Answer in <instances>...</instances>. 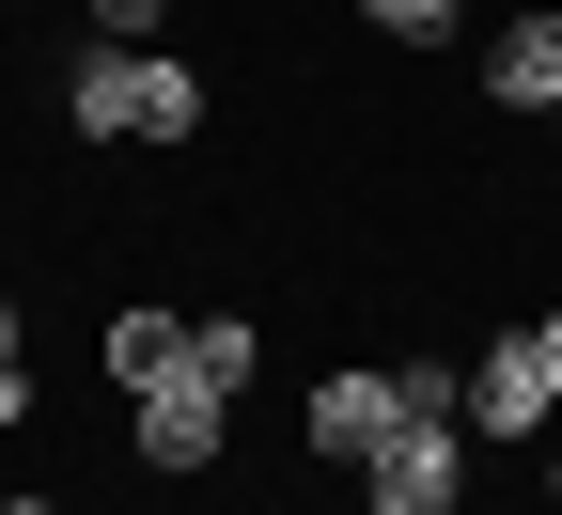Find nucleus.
<instances>
[{
	"instance_id": "11",
	"label": "nucleus",
	"mask_w": 562,
	"mask_h": 515,
	"mask_svg": "<svg viewBox=\"0 0 562 515\" xmlns=\"http://www.w3.org/2000/svg\"><path fill=\"white\" fill-rule=\"evenodd\" d=\"M531 344H547V391H562V313H531Z\"/></svg>"
},
{
	"instance_id": "10",
	"label": "nucleus",
	"mask_w": 562,
	"mask_h": 515,
	"mask_svg": "<svg viewBox=\"0 0 562 515\" xmlns=\"http://www.w3.org/2000/svg\"><path fill=\"white\" fill-rule=\"evenodd\" d=\"M157 16H172V0H94V32H110V47H157Z\"/></svg>"
},
{
	"instance_id": "8",
	"label": "nucleus",
	"mask_w": 562,
	"mask_h": 515,
	"mask_svg": "<svg viewBox=\"0 0 562 515\" xmlns=\"http://www.w3.org/2000/svg\"><path fill=\"white\" fill-rule=\"evenodd\" d=\"M188 376H220V391H250V313H188Z\"/></svg>"
},
{
	"instance_id": "3",
	"label": "nucleus",
	"mask_w": 562,
	"mask_h": 515,
	"mask_svg": "<svg viewBox=\"0 0 562 515\" xmlns=\"http://www.w3.org/2000/svg\"><path fill=\"white\" fill-rule=\"evenodd\" d=\"M547 422H562V391H547V344H531V328H501V344L469 359V437H547Z\"/></svg>"
},
{
	"instance_id": "1",
	"label": "nucleus",
	"mask_w": 562,
	"mask_h": 515,
	"mask_svg": "<svg viewBox=\"0 0 562 515\" xmlns=\"http://www.w3.org/2000/svg\"><path fill=\"white\" fill-rule=\"evenodd\" d=\"M63 110H79L94 141H188V125H203V79H188L172 47H110V32H94L79 79H63Z\"/></svg>"
},
{
	"instance_id": "14",
	"label": "nucleus",
	"mask_w": 562,
	"mask_h": 515,
	"mask_svg": "<svg viewBox=\"0 0 562 515\" xmlns=\"http://www.w3.org/2000/svg\"><path fill=\"white\" fill-rule=\"evenodd\" d=\"M547 16H562V0H547Z\"/></svg>"
},
{
	"instance_id": "2",
	"label": "nucleus",
	"mask_w": 562,
	"mask_h": 515,
	"mask_svg": "<svg viewBox=\"0 0 562 515\" xmlns=\"http://www.w3.org/2000/svg\"><path fill=\"white\" fill-rule=\"evenodd\" d=\"M469 454H484L469 422H391L375 454H360V500H375V515H453V500H469Z\"/></svg>"
},
{
	"instance_id": "6",
	"label": "nucleus",
	"mask_w": 562,
	"mask_h": 515,
	"mask_svg": "<svg viewBox=\"0 0 562 515\" xmlns=\"http://www.w3.org/2000/svg\"><path fill=\"white\" fill-rule=\"evenodd\" d=\"M391 422H406V406H391V376H313V454H328V469H360Z\"/></svg>"
},
{
	"instance_id": "12",
	"label": "nucleus",
	"mask_w": 562,
	"mask_h": 515,
	"mask_svg": "<svg viewBox=\"0 0 562 515\" xmlns=\"http://www.w3.org/2000/svg\"><path fill=\"white\" fill-rule=\"evenodd\" d=\"M547 515H562V422H547Z\"/></svg>"
},
{
	"instance_id": "7",
	"label": "nucleus",
	"mask_w": 562,
	"mask_h": 515,
	"mask_svg": "<svg viewBox=\"0 0 562 515\" xmlns=\"http://www.w3.org/2000/svg\"><path fill=\"white\" fill-rule=\"evenodd\" d=\"M110 376H125V391L188 376V313H110Z\"/></svg>"
},
{
	"instance_id": "5",
	"label": "nucleus",
	"mask_w": 562,
	"mask_h": 515,
	"mask_svg": "<svg viewBox=\"0 0 562 515\" xmlns=\"http://www.w3.org/2000/svg\"><path fill=\"white\" fill-rule=\"evenodd\" d=\"M484 94L501 110H562V16H501L484 32Z\"/></svg>"
},
{
	"instance_id": "4",
	"label": "nucleus",
	"mask_w": 562,
	"mask_h": 515,
	"mask_svg": "<svg viewBox=\"0 0 562 515\" xmlns=\"http://www.w3.org/2000/svg\"><path fill=\"white\" fill-rule=\"evenodd\" d=\"M220 422H235L220 376H157L140 391V469H220Z\"/></svg>"
},
{
	"instance_id": "9",
	"label": "nucleus",
	"mask_w": 562,
	"mask_h": 515,
	"mask_svg": "<svg viewBox=\"0 0 562 515\" xmlns=\"http://www.w3.org/2000/svg\"><path fill=\"white\" fill-rule=\"evenodd\" d=\"M360 16H375L391 47H453V32H469V0H360Z\"/></svg>"
},
{
	"instance_id": "13",
	"label": "nucleus",
	"mask_w": 562,
	"mask_h": 515,
	"mask_svg": "<svg viewBox=\"0 0 562 515\" xmlns=\"http://www.w3.org/2000/svg\"><path fill=\"white\" fill-rule=\"evenodd\" d=\"M0 376H16V298H0Z\"/></svg>"
}]
</instances>
